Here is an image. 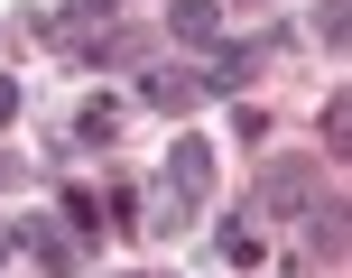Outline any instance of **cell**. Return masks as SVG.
Segmentation results:
<instances>
[{
    "label": "cell",
    "instance_id": "1",
    "mask_svg": "<svg viewBox=\"0 0 352 278\" xmlns=\"http://www.w3.org/2000/svg\"><path fill=\"white\" fill-rule=\"evenodd\" d=\"M250 204H260V213H287V223H306V213L324 204V158H269L260 186H250Z\"/></svg>",
    "mask_w": 352,
    "mask_h": 278
},
{
    "label": "cell",
    "instance_id": "2",
    "mask_svg": "<svg viewBox=\"0 0 352 278\" xmlns=\"http://www.w3.org/2000/svg\"><path fill=\"white\" fill-rule=\"evenodd\" d=\"M19 250H28L37 269H56V278H74V269H84V242H74L56 213H28V223H19Z\"/></svg>",
    "mask_w": 352,
    "mask_h": 278
},
{
    "label": "cell",
    "instance_id": "3",
    "mask_svg": "<svg viewBox=\"0 0 352 278\" xmlns=\"http://www.w3.org/2000/svg\"><path fill=\"white\" fill-rule=\"evenodd\" d=\"M167 195H186V204H204V195H213V149H204L195 130L167 139Z\"/></svg>",
    "mask_w": 352,
    "mask_h": 278
},
{
    "label": "cell",
    "instance_id": "4",
    "mask_svg": "<svg viewBox=\"0 0 352 278\" xmlns=\"http://www.w3.org/2000/svg\"><path fill=\"white\" fill-rule=\"evenodd\" d=\"M260 65H269L260 37H232V47H213V56H204V74H195V84H204V93H241Z\"/></svg>",
    "mask_w": 352,
    "mask_h": 278
},
{
    "label": "cell",
    "instance_id": "5",
    "mask_svg": "<svg viewBox=\"0 0 352 278\" xmlns=\"http://www.w3.org/2000/svg\"><path fill=\"white\" fill-rule=\"evenodd\" d=\"M140 103H148V111H167V121H186V111L204 103V84H195L186 65H140Z\"/></svg>",
    "mask_w": 352,
    "mask_h": 278
},
{
    "label": "cell",
    "instance_id": "6",
    "mask_svg": "<svg viewBox=\"0 0 352 278\" xmlns=\"http://www.w3.org/2000/svg\"><path fill=\"white\" fill-rule=\"evenodd\" d=\"M334 260H343V204L324 195V204L306 213V269H334Z\"/></svg>",
    "mask_w": 352,
    "mask_h": 278
},
{
    "label": "cell",
    "instance_id": "7",
    "mask_svg": "<svg viewBox=\"0 0 352 278\" xmlns=\"http://www.w3.org/2000/svg\"><path fill=\"white\" fill-rule=\"evenodd\" d=\"M167 37H186V47H213V37H223V0H176V10H167Z\"/></svg>",
    "mask_w": 352,
    "mask_h": 278
},
{
    "label": "cell",
    "instance_id": "8",
    "mask_svg": "<svg viewBox=\"0 0 352 278\" xmlns=\"http://www.w3.org/2000/svg\"><path fill=\"white\" fill-rule=\"evenodd\" d=\"M56 223H65L74 242H102V223H111V204H102V195H93V186H74V195H65V213H56Z\"/></svg>",
    "mask_w": 352,
    "mask_h": 278
},
{
    "label": "cell",
    "instance_id": "9",
    "mask_svg": "<svg viewBox=\"0 0 352 278\" xmlns=\"http://www.w3.org/2000/svg\"><path fill=\"white\" fill-rule=\"evenodd\" d=\"M74 139H84V149H111V139H121V103H111V93L84 103V111H74Z\"/></svg>",
    "mask_w": 352,
    "mask_h": 278
},
{
    "label": "cell",
    "instance_id": "10",
    "mask_svg": "<svg viewBox=\"0 0 352 278\" xmlns=\"http://www.w3.org/2000/svg\"><path fill=\"white\" fill-rule=\"evenodd\" d=\"M343 149H352V93L324 103V158H343Z\"/></svg>",
    "mask_w": 352,
    "mask_h": 278
},
{
    "label": "cell",
    "instance_id": "11",
    "mask_svg": "<svg viewBox=\"0 0 352 278\" xmlns=\"http://www.w3.org/2000/svg\"><path fill=\"white\" fill-rule=\"evenodd\" d=\"M223 260L232 269H260V232H250V223H223Z\"/></svg>",
    "mask_w": 352,
    "mask_h": 278
},
{
    "label": "cell",
    "instance_id": "12",
    "mask_svg": "<svg viewBox=\"0 0 352 278\" xmlns=\"http://www.w3.org/2000/svg\"><path fill=\"white\" fill-rule=\"evenodd\" d=\"M316 37H324V47H343V37H352V10H343V0H324V10H316Z\"/></svg>",
    "mask_w": 352,
    "mask_h": 278
},
{
    "label": "cell",
    "instance_id": "13",
    "mask_svg": "<svg viewBox=\"0 0 352 278\" xmlns=\"http://www.w3.org/2000/svg\"><path fill=\"white\" fill-rule=\"evenodd\" d=\"M19 103H28V93H19V74H0V121H19Z\"/></svg>",
    "mask_w": 352,
    "mask_h": 278
},
{
    "label": "cell",
    "instance_id": "14",
    "mask_svg": "<svg viewBox=\"0 0 352 278\" xmlns=\"http://www.w3.org/2000/svg\"><path fill=\"white\" fill-rule=\"evenodd\" d=\"M111 10H121V0H74L65 19H84V28H93V19H111Z\"/></svg>",
    "mask_w": 352,
    "mask_h": 278
},
{
    "label": "cell",
    "instance_id": "15",
    "mask_svg": "<svg viewBox=\"0 0 352 278\" xmlns=\"http://www.w3.org/2000/svg\"><path fill=\"white\" fill-rule=\"evenodd\" d=\"M232 10H260V0H232Z\"/></svg>",
    "mask_w": 352,
    "mask_h": 278
}]
</instances>
